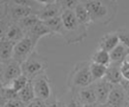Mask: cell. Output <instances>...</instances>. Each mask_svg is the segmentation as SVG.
<instances>
[{
	"label": "cell",
	"instance_id": "cell-28",
	"mask_svg": "<svg viewBox=\"0 0 129 107\" xmlns=\"http://www.w3.org/2000/svg\"><path fill=\"white\" fill-rule=\"evenodd\" d=\"M8 15V1H0V20L6 19Z\"/></svg>",
	"mask_w": 129,
	"mask_h": 107
},
{
	"label": "cell",
	"instance_id": "cell-15",
	"mask_svg": "<svg viewBox=\"0 0 129 107\" xmlns=\"http://www.w3.org/2000/svg\"><path fill=\"white\" fill-rule=\"evenodd\" d=\"M103 79L109 81L113 85L120 84L122 79H123L122 74H121V65L120 64L111 63L106 68V73H105V76Z\"/></svg>",
	"mask_w": 129,
	"mask_h": 107
},
{
	"label": "cell",
	"instance_id": "cell-21",
	"mask_svg": "<svg viewBox=\"0 0 129 107\" xmlns=\"http://www.w3.org/2000/svg\"><path fill=\"white\" fill-rule=\"evenodd\" d=\"M18 98L20 101H22L25 104L30 103L31 101H33L35 99V94H34V90H33V85L32 82L30 81L26 87L18 93Z\"/></svg>",
	"mask_w": 129,
	"mask_h": 107
},
{
	"label": "cell",
	"instance_id": "cell-6",
	"mask_svg": "<svg viewBox=\"0 0 129 107\" xmlns=\"http://www.w3.org/2000/svg\"><path fill=\"white\" fill-rule=\"evenodd\" d=\"M35 47H36V44L29 37L26 36L24 39H22L15 44L14 52H13V60L20 64L24 63L35 51Z\"/></svg>",
	"mask_w": 129,
	"mask_h": 107
},
{
	"label": "cell",
	"instance_id": "cell-4",
	"mask_svg": "<svg viewBox=\"0 0 129 107\" xmlns=\"http://www.w3.org/2000/svg\"><path fill=\"white\" fill-rule=\"evenodd\" d=\"M21 66H22V74L32 80L40 74L46 73L48 62L35 50L24 63L21 64Z\"/></svg>",
	"mask_w": 129,
	"mask_h": 107
},
{
	"label": "cell",
	"instance_id": "cell-3",
	"mask_svg": "<svg viewBox=\"0 0 129 107\" xmlns=\"http://www.w3.org/2000/svg\"><path fill=\"white\" fill-rule=\"evenodd\" d=\"M90 73V61H80L74 64L67 77V85L71 92H77L83 88L93 84Z\"/></svg>",
	"mask_w": 129,
	"mask_h": 107
},
{
	"label": "cell",
	"instance_id": "cell-14",
	"mask_svg": "<svg viewBox=\"0 0 129 107\" xmlns=\"http://www.w3.org/2000/svg\"><path fill=\"white\" fill-rule=\"evenodd\" d=\"M25 37H26V33L23 30V28L20 26V24L18 22H12V21H10L8 28H7L5 40H8L16 44L17 42L21 41Z\"/></svg>",
	"mask_w": 129,
	"mask_h": 107
},
{
	"label": "cell",
	"instance_id": "cell-27",
	"mask_svg": "<svg viewBox=\"0 0 129 107\" xmlns=\"http://www.w3.org/2000/svg\"><path fill=\"white\" fill-rule=\"evenodd\" d=\"M79 1H74V0H63V1H60V4L64 10H73L74 7L78 5Z\"/></svg>",
	"mask_w": 129,
	"mask_h": 107
},
{
	"label": "cell",
	"instance_id": "cell-17",
	"mask_svg": "<svg viewBox=\"0 0 129 107\" xmlns=\"http://www.w3.org/2000/svg\"><path fill=\"white\" fill-rule=\"evenodd\" d=\"M110 56H111V63L120 64L121 65L124 61L127 60V57L129 56L128 48L122 43H120L110 52Z\"/></svg>",
	"mask_w": 129,
	"mask_h": 107
},
{
	"label": "cell",
	"instance_id": "cell-31",
	"mask_svg": "<svg viewBox=\"0 0 129 107\" xmlns=\"http://www.w3.org/2000/svg\"><path fill=\"white\" fill-rule=\"evenodd\" d=\"M49 103L44 100H39V99H34L33 101H31L30 103L26 104V107H48Z\"/></svg>",
	"mask_w": 129,
	"mask_h": 107
},
{
	"label": "cell",
	"instance_id": "cell-19",
	"mask_svg": "<svg viewBox=\"0 0 129 107\" xmlns=\"http://www.w3.org/2000/svg\"><path fill=\"white\" fill-rule=\"evenodd\" d=\"M90 62L96 63V64H99V65L107 67L111 64L110 52H107V51H105L103 49H98L97 48V50H95V52L91 56Z\"/></svg>",
	"mask_w": 129,
	"mask_h": 107
},
{
	"label": "cell",
	"instance_id": "cell-13",
	"mask_svg": "<svg viewBox=\"0 0 129 107\" xmlns=\"http://www.w3.org/2000/svg\"><path fill=\"white\" fill-rule=\"evenodd\" d=\"M76 93L77 97L81 101V103L85 105H95L97 104V99H96V94H95V89H94V83L89 85V87L83 88L77 92H72Z\"/></svg>",
	"mask_w": 129,
	"mask_h": 107
},
{
	"label": "cell",
	"instance_id": "cell-11",
	"mask_svg": "<svg viewBox=\"0 0 129 107\" xmlns=\"http://www.w3.org/2000/svg\"><path fill=\"white\" fill-rule=\"evenodd\" d=\"M26 36L29 37L32 41L34 42L35 44H37V42L46 36H52V32L49 30V28L46 26L45 22L42 21H39L37 24H35L33 27H32L27 33Z\"/></svg>",
	"mask_w": 129,
	"mask_h": 107
},
{
	"label": "cell",
	"instance_id": "cell-38",
	"mask_svg": "<svg viewBox=\"0 0 129 107\" xmlns=\"http://www.w3.org/2000/svg\"><path fill=\"white\" fill-rule=\"evenodd\" d=\"M125 107H129V104H128V105H127V106H125Z\"/></svg>",
	"mask_w": 129,
	"mask_h": 107
},
{
	"label": "cell",
	"instance_id": "cell-10",
	"mask_svg": "<svg viewBox=\"0 0 129 107\" xmlns=\"http://www.w3.org/2000/svg\"><path fill=\"white\" fill-rule=\"evenodd\" d=\"M114 85L106 81L105 79H101L98 81L94 82V89H95V94H96V99H97L98 104H105L109 96L113 90Z\"/></svg>",
	"mask_w": 129,
	"mask_h": 107
},
{
	"label": "cell",
	"instance_id": "cell-2",
	"mask_svg": "<svg viewBox=\"0 0 129 107\" xmlns=\"http://www.w3.org/2000/svg\"><path fill=\"white\" fill-rule=\"evenodd\" d=\"M63 32L61 37L67 44H76L84 41L88 36V28L81 24L76 18L73 10H64L61 15Z\"/></svg>",
	"mask_w": 129,
	"mask_h": 107
},
{
	"label": "cell",
	"instance_id": "cell-24",
	"mask_svg": "<svg viewBox=\"0 0 129 107\" xmlns=\"http://www.w3.org/2000/svg\"><path fill=\"white\" fill-rule=\"evenodd\" d=\"M39 19H38V17L36 16V15H32V16H29V17H27V18H25V19H23V20H21V21H19V24H20V26L23 28V30L25 31V33H27V32L33 27L35 24H37L38 22H39Z\"/></svg>",
	"mask_w": 129,
	"mask_h": 107
},
{
	"label": "cell",
	"instance_id": "cell-34",
	"mask_svg": "<svg viewBox=\"0 0 129 107\" xmlns=\"http://www.w3.org/2000/svg\"><path fill=\"white\" fill-rule=\"evenodd\" d=\"M6 99L4 97V92H3V87H0V107H4L6 104Z\"/></svg>",
	"mask_w": 129,
	"mask_h": 107
},
{
	"label": "cell",
	"instance_id": "cell-39",
	"mask_svg": "<svg viewBox=\"0 0 129 107\" xmlns=\"http://www.w3.org/2000/svg\"><path fill=\"white\" fill-rule=\"evenodd\" d=\"M128 52H129V49H128Z\"/></svg>",
	"mask_w": 129,
	"mask_h": 107
},
{
	"label": "cell",
	"instance_id": "cell-29",
	"mask_svg": "<svg viewBox=\"0 0 129 107\" xmlns=\"http://www.w3.org/2000/svg\"><path fill=\"white\" fill-rule=\"evenodd\" d=\"M121 74L125 80H129V61H124L121 64Z\"/></svg>",
	"mask_w": 129,
	"mask_h": 107
},
{
	"label": "cell",
	"instance_id": "cell-12",
	"mask_svg": "<svg viewBox=\"0 0 129 107\" xmlns=\"http://www.w3.org/2000/svg\"><path fill=\"white\" fill-rule=\"evenodd\" d=\"M120 44V39L118 36L117 31L109 32L104 34L98 42V49H103L107 52H111L115 47Z\"/></svg>",
	"mask_w": 129,
	"mask_h": 107
},
{
	"label": "cell",
	"instance_id": "cell-30",
	"mask_svg": "<svg viewBox=\"0 0 129 107\" xmlns=\"http://www.w3.org/2000/svg\"><path fill=\"white\" fill-rule=\"evenodd\" d=\"M65 107H84V105L81 103V101H80L79 98L77 97L76 93H72L71 99L69 100V102L66 104Z\"/></svg>",
	"mask_w": 129,
	"mask_h": 107
},
{
	"label": "cell",
	"instance_id": "cell-35",
	"mask_svg": "<svg viewBox=\"0 0 129 107\" xmlns=\"http://www.w3.org/2000/svg\"><path fill=\"white\" fill-rule=\"evenodd\" d=\"M48 107H62V103L57 99H54L51 103H49Z\"/></svg>",
	"mask_w": 129,
	"mask_h": 107
},
{
	"label": "cell",
	"instance_id": "cell-25",
	"mask_svg": "<svg viewBox=\"0 0 129 107\" xmlns=\"http://www.w3.org/2000/svg\"><path fill=\"white\" fill-rule=\"evenodd\" d=\"M118 36L120 39V43L125 45L129 49V29L127 28H121L117 30Z\"/></svg>",
	"mask_w": 129,
	"mask_h": 107
},
{
	"label": "cell",
	"instance_id": "cell-1",
	"mask_svg": "<svg viewBox=\"0 0 129 107\" xmlns=\"http://www.w3.org/2000/svg\"><path fill=\"white\" fill-rule=\"evenodd\" d=\"M90 14L92 24L109 25L118 15V2L114 0H92L83 1Z\"/></svg>",
	"mask_w": 129,
	"mask_h": 107
},
{
	"label": "cell",
	"instance_id": "cell-20",
	"mask_svg": "<svg viewBox=\"0 0 129 107\" xmlns=\"http://www.w3.org/2000/svg\"><path fill=\"white\" fill-rule=\"evenodd\" d=\"M45 24L49 28V30L52 32V35H59V36L62 35V32H63V23H62L61 16L46 21Z\"/></svg>",
	"mask_w": 129,
	"mask_h": 107
},
{
	"label": "cell",
	"instance_id": "cell-26",
	"mask_svg": "<svg viewBox=\"0 0 129 107\" xmlns=\"http://www.w3.org/2000/svg\"><path fill=\"white\" fill-rule=\"evenodd\" d=\"M10 21L6 18L3 20H0V41L5 40L6 37V32H7V28L9 25Z\"/></svg>",
	"mask_w": 129,
	"mask_h": 107
},
{
	"label": "cell",
	"instance_id": "cell-9",
	"mask_svg": "<svg viewBox=\"0 0 129 107\" xmlns=\"http://www.w3.org/2000/svg\"><path fill=\"white\" fill-rule=\"evenodd\" d=\"M105 104L109 107H125L129 104V99L120 84H116L113 87Z\"/></svg>",
	"mask_w": 129,
	"mask_h": 107
},
{
	"label": "cell",
	"instance_id": "cell-18",
	"mask_svg": "<svg viewBox=\"0 0 129 107\" xmlns=\"http://www.w3.org/2000/svg\"><path fill=\"white\" fill-rule=\"evenodd\" d=\"M14 47H15V43L8 40L0 41V61L2 63L13 60Z\"/></svg>",
	"mask_w": 129,
	"mask_h": 107
},
{
	"label": "cell",
	"instance_id": "cell-7",
	"mask_svg": "<svg viewBox=\"0 0 129 107\" xmlns=\"http://www.w3.org/2000/svg\"><path fill=\"white\" fill-rule=\"evenodd\" d=\"M20 75H22V66H21L20 63L14 60H9L2 64L0 76H1L3 87L9 85L13 80H15Z\"/></svg>",
	"mask_w": 129,
	"mask_h": 107
},
{
	"label": "cell",
	"instance_id": "cell-16",
	"mask_svg": "<svg viewBox=\"0 0 129 107\" xmlns=\"http://www.w3.org/2000/svg\"><path fill=\"white\" fill-rule=\"evenodd\" d=\"M73 13H74L76 18L78 19V21L81 24L87 26V27H89L92 24L91 18H90V14H89L87 7L85 6L83 1H79L78 5L74 7V9H73Z\"/></svg>",
	"mask_w": 129,
	"mask_h": 107
},
{
	"label": "cell",
	"instance_id": "cell-37",
	"mask_svg": "<svg viewBox=\"0 0 129 107\" xmlns=\"http://www.w3.org/2000/svg\"><path fill=\"white\" fill-rule=\"evenodd\" d=\"M84 107H94V105H85Z\"/></svg>",
	"mask_w": 129,
	"mask_h": 107
},
{
	"label": "cell",
	"instance_id": "cell-36",
	"mask_svg": "<svg viewBox=\"0 0 129 107\" xmlns=\"http://www.w3.org/2000/svg\"><path fill=\"white\" fill-rule=\"evenodd\" d=\"M94 107H109V106H107L106 104H98L97 103V104L94 105Z\"/></svg>",
	"mask_w": 129,
	"mask_h": 107
},
{
	"label": "cell",
	"instance_id": "cell-8",
	"mask_svg": "<svg viewBox=\"0 0 129 107\" xmlns=\"http://www.w3.org/2000/svg\"><path fill=\"white\" fill-rule=\"evenodd\" d=\"M39 3L40 8L36 16L42 22L59 17L63 13V8L60 4V1H39Z\"/></svg>",
	"mask_w": 129,
	"mask_h": 107
},
{
	"label": "cell",
	"instance_id": "cell-33",
	"mask_svg": "<svg viewBox=\"0 0 129 107\" xmlns=\"http://www.w3.org/2000/svg\"><path fill=\"white\" fill-rule=\"evenodd\" d=\"M120 85L123 88V90L125 91V93H126V95H127V97H128V99H129V80L122 79Z\"/></svg>",
	"mask_w": 129,
	"mask_h": 107
},
{
	"label": "cell",
	"instance_id": "cell-5",
	"mask_svg": "<svg viewBox=\"0 0 129 107\" xmlns=\"http://www.w3.org/2000/svg\"><path fill=\"white\" fill-rule=\"evenodd\" d=\"M32 85H33V90L35 94V98L44 101H49L53 96V89L52 83L47 75V73H42L34 79L31 80Z\"/></svg>",
	"mask_w": 129,
	"mask_h": 107
},
{
	"label": "cell",
	"instance_id": "cell-32",
	"mask_svg": "<svg viewBox=\"0 0 129 107\" xmlns=\"http://www.w3.org/2000/svg\"><path fill=\"white\" fill-rule=\"evenodd\" d=\"M4 107H26V104L23 103L22 101H20L19 99H16V100L7 101Z\"/></svg>",
	"mask_w": 129,
	"mask_h": 107
},
{
	"label": "cell",
	"instance_id": "cell-23",
	"mask_svg": "<svg viewBox=\"0 0 129 107\" xmlns=\"http://www.w3.org/2000/svg\"><path fill=\"white\" fill-rule=\"evenodd\" d=\"M30 81L31 80L28 77H26L24 74H22V75H20L19 77H17L15 80H13L12 83H10L9 85H7V88H9L12 91H14L15 93L18 94L19 92L22 91Z\"/></svg>",
	"mask_w": 129,
	"mask_h": 107
},
{
	"label": "cell",
	"instance_id": "cell-22",
	"mask_svg": "<svg viewBox=\"0 0 129 107\" xmlns=\"http://www.w3.org/2000/svg\"><path fill=\"white\" fill-rule=\"evenodd\" d=\"M106 68H107L106 66H102V65H99V64L90 62V73L94 82L104 78L106 73Z\"/></svg>",
	"mask_w": 129,
	"mask_h": 107
}]
</instances>
